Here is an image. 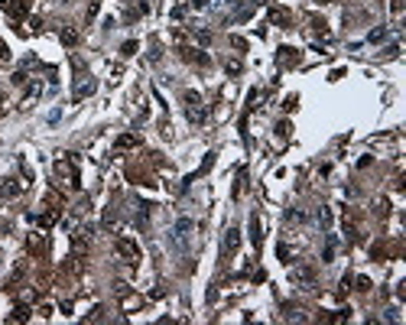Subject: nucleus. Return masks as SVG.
Instances as JSON below:
<instances>
[{
    "label": "nucleus",
    "mask_w": 406,
    "mask_h": 325,
    "mask_svg": "<svg viewBox=\"0 0 406 325\" xmlns=\"http://www.w3.org/2000/svg\"><path fill=\"white\" fill-rule=\"evenodd\" d=\"M293 280H296V283H306V289H312L315 276H312V270H309V267H302V270H293Z\"/></svg>",
    "instance_id": "13"
},
{
    "label": "nucleus",
    "mask_w": 406,
    "mask_h": 325,
    "mask_svg": "<svg viewBox=\"0 0 406 325\" xmlns=\"http://www.w3.org/2000/svg\"><path fill=\"white\" fill-rule=\"evenodd\" d=\"M10 319H13V322H26V319H30V306H17Z\"/></svg>",
    "instance_id": "16"
},
{
    "label": "nucleus",
    "mask_w": 406,
    "mask_h": 325,
    "mask_svg": "<svg viewBox=\"0 0 406 325\" xmlns=\"http://www.w3.org/2000/svg\"><path fill=\"white\" fill-rule=\"evenodd\" d=\"M319 225H322V228L332 225V211H328V208H319Z\"/></svg>",
    "instance_id": "19"
},
{
    "label": "nucleus",
    "mask_w": 406,
    "mask_h": 325,
    "mask_svg": "<svg viewBox=\"0 0 406 325\" xmlns=\"http://www.w3.org/2000/svg\"><path fill=\"white\" fill-rule=\"evenodd\" d=\"M59 36H62V43H65V46H75V43H78V30H72V26H65Z\"/></svg>",
    "instance_id": "15"
},
{
    "label": "nucleus",
    "mask_w": 406,
    "mask_h": 325,
    "mask_svg": "<svg viewBox=\"0 0 406 325\" xmlns=\"http://www.w3.org/2000/svg\"><path fill=\"white\" fill-rule=\"evenodd\" d=\"M277 62H280V65H286V68H290V65H296V62H299V52H296L293 46H283V49L277 52Z\"/></svg>",
    "instance_id": "8"
},
{
    "label": "nucleus",
    "mask_w": 406,
    "mask_h": 325,
    "mask_svg": "<svg viewBox=\"0 0 406 325\" xmlns=\"http://www.w3.org/2000/svg\"><path fill=\"white\" fill-rule=\"evenodd\" d=\"M277 257H280V260H283V264H290V257H293V251H290V247H286V244H280V247H277Z\"/></svg>",
    "instance_id": "18"
},
{
    "label": "nucleus",
    "mask_w": 406,
    "mask_h": 325,
    "mask_svg": "<svg viewBox=\"0 0 406 325\" xmlns=\"http://www.w3.org/2000/svg\"><path fill=\"white\" fill-rule=\"evenodd\" d=\"M270 20H273L277 26H283V30H286V26H290V20H293V13L286 10V7H273V10H270Z\"/></svg>",
    "instance_id": "9"
},
{
    "label": "nucleus",
    "mask_w": 406,
    "mask_h": 325,
    "mask_svg": "<svg viewBox=\"0 0 406 325\" xmlns=\"http://www.w3.org/2000/svg\"><path fill=\"white\" fill-rule=\"evenodd\" d=\"M133 147H140V137L137 134H120L114 143V150H133Z\"/></svg>",
    "instance_id": "10"
},
{
    "label": "nucleus",
    "mask_w": 406,
    "mask_h": 325,
    "mask_svg": "<svg viewBox=\"0 0 406 325\" xmlns=\"http://www.w3.org/2000/svg\"><path fill=\"white\" fill-rule=\"evenodd\" d=\"M192 231H195V221L192 218H179L176 228H173V244L179 247V251H185V247L192 244Z\"/></svg>",
    "instance_id": "1"
},
{
    "label": "nucleus",
    "mask_w": 406,
    "mask_h": 325,
    "mask_svg": "<svg viewBox=\"0 0 406 325\" xmlns=\"http://www.w3.org/2000/svg\"><path fill=\"white\" fill-rule=\"evenodd\" d=\"M30 251L33 254H46V251H49V241H46V234H30Z\"/></svg>",
    "instance_id": "11"
},
{
    "label": "nucleus",
    "mask_w": 406,
    "mask_h": 325,
    "mask_svg": "<svg viewBox=\"0 0 406 325\" xmlns=\"http://www.w3.org/2000/svg\"><path fill=\"white\" fill-rule=\"evenodd\" d=\"M192 33H195V39H198L202 46H208V43H211V33H208V30H198V26H195Z\"/></svg>",
    "instance_id": "17"
},
{
    "label": "nucleus",
    "mask_w": 406,
    "mask_h": 325,
    "mask_svg": "<svg viewBox=\"0 0 406 325\" xmlns=\"http://www.w3.org/2000/svg\"><path fill=\"white\" fill-rule=\"evenodd\" d=\"M192 7H195V10H205V7H208V0H192Z\"/></svg>",
    "instance_id": "25"
},
{
    "label": "nucleus",
    "mask_w": 406,
    "mask_h": 325,
    "mask_svg": "<svg viewBox=\"0 0 406 325\" xmlns=\"http://www.w3.org/2000/svg\"><path fill=\"white\" fill-rule=\"evenodd\" d=\"M114 251H117V257H120L123 264H130V267L140 264V247H137L130 238H117L114 241Z\"/></svg>",
    "instance_id": "2"
},
{
    "label": "nucleus",
    "mask_w": 406,
    "mask_h": 325,
    "mask_svg": "<svg viewBox=\"0 0 406 325\" xmlns=\"http://www.w3.org/2000/svg\"><path fill=\"white\" fill-rule=\"evenodd\" d=\"M380 39H387V30H383V26H380V30H374V33H370V43H380Z\"/></svg>",
    "instance_id": "20"
},
{
    "label": "nucleus",
    "mask_w": 406,
    "mask_h": 325,
    "mask_svg": "<svg viewBox=\"0 0 406 325\" xmlns=\"http://www.w3.org/2000/svg\"><path fill=\"white\" fill-rule=\"evenodd\" d=\"M185 114H189L192 124H205V104L198 91H185Z\"/></svg>",
    "instance_id": "4"
},
{
    "label": "nucleus",
    "mask_w": 406,
    "mask_h": 325,
    "mask_svg": "<svg viewBox=\"0 0 406 325\" xmlns=\"http://www.w3.org/2000/svg\"><path fill=\"white\" fill-rule=\"evenodd\" d=\"M237 247H240V231L237 228H228V231H224V241H221V260L224 264L237 254Z\"/></svg>",
    "instance_id": "5"
},
{
    "label": "nucleus",
    "mask_w": 406,
    "mask_h": 325,
    "mask_svg": "<svg viewBox=\"0 0 406 325\" xmlns=\"http://www.w3.org/2000/svg\"><path fill=\"white\" fill-rule=\"evenodd\" d=\"M224 4H228V7H234V4H240V0H224Z\"/></svg>",
    "instance_id": "27"
},
{
    "label": "nucleus",
    "mask_w": 406,
    "mask_h": 325,
    "mask_svg": "<svg viewBox=\"0 0 406 325\" xmlns=\"http://www.w3.org/2000/svg\"><path fill=\"white\" fill-rule=\"evenodd\" d=\"M357 289H361V293H367V289H370V280H367V276H361V280H357Z\"/></svg>",
    "instance_id": "23"
},
{
    "label": "nucleus",
    "mask_w": 406,
    "mask_h": 325,
    "mask_svg": "<svg viewBox=\"0 0 406 325\" xmlns=\"http://www.w3.org/2000/svg\"><path fill=\"white\" fill-rule=\"evenodd\" d=\"M7 59H10V52H7V46L0 43V62H7Z\"/></svg>",
    "instance_id": "26"
},
{
    "label": "nucleus",
    "mask_w": 406,
    "mask_h": 325,
    "mask_svg": "<svg viewBox=\"0 0 406 325\" xmlns=\"http://www.w3.org/2000/svg\"><path fill=\"white\" fill-rule=\"evenodd\" d=\"M137 52V43H133V39H130V43H123V55H133Z\"/></svg>",
    "instance_id": "24"
},
{
    "label": "nucleus",
    "mask_w": 406,
    "mask_h": 325,
    "mask_svg": "<svg viewBox=\"0 0 406 325\" xmlns=\"http://www.w3.org/2000/svg\"><path fill=\"white\" fill-rule=\"evenodd\" d=\"M250 241H253V247L263 244V231H260V218H257V215L250 218Z\"/></svg>",
    "instance_id": "14"
},
{
    "label": "nucleus",
    "mask_w": 406,
    "mask_h": 325,
    "mask_svg": "<svg viewBox=\"0 0 406 325\" xmlns=\"http://www.w3.org/2000/svg\"><path fill=\"white\" fill-rule=\"evenodd\" d=\"M20 192H23V182H20V179H7L4 189H0V195H4V198H13V195H20Z\"/></svg>",
    "instance_id": "12"
},
{
    "label": "nucleus",
    "mask_w": 406,
    "mask_h": 325,
    "mask_svg": "<svg viewBox=\"0 0 406 325\" xmlns=\"http://www.w3.org/2000/svg\"><path fill=\"white\" fill-rule=\"evenodd\" d=\"M286 221H290V225L293 221H306V215H302V211H286Z\"/></svg>",
    "instance_id": "21"
},
{
    "label": "nucleus",
    "mask_w": 406,
    "mask_h": 325,
    "mask_svg": "<svg viewBox=\"0 0 406 325\" xmlns=\"http://www.w3.org/2000/svg\"><path fill=\"white\" fill-rule=\"evenodd\" d=\"M56 172H59V179H65V185L68 189H78V169H75V156L68 153V156H62V160L56 163Z\"/></svg>",
    "instance_id": "3"
},
{
    "label": "nucleus",
    "mask_w": 406,
    "mask_h": 325,
    "mask_svg": "<svg viewBox=\"0 0 406 325\" xmlns=\"http://www.w3.org/2000/svg\"><path fill=\"white\" fill-rule=\"evenodd\" d=\"M98 10H101V0H94V4L88 7V20H94V13H98Z\"/></svg>",
    "instance_id": "22"
},
{
    "label": "nucleus",
    "mask_w": 406,
    "mask_h": 325,
    "mask_svg": "<svg viewBox=\"0 0 406 325\" xmlns=\"http://www.w3.org/2000/svg\"><path fill=\"white\" fill-rule=\"evenodd\" d=\"M315 4H332V0H315Z\"/></svg>",
    "instance_id": "28"
},
{
    "label": "nucleus",
    "mask_w": 406,
    "mask_h": 325,
    "mask_svg": "<svg viewBox=\"0 0 406 325\" xmlns=\"http://www.w3.org/2000/svg\"><path fill=\"white\" fill-rule=\"evenodd\" d=\"M91 91H94V78H91V75H81L78 85H75V94H72V98H75V101H81V98H88Z\"/></svg>",
    "instance_id": "7"
},
{
    "label": "nucleus",
    "mask_w": 406,
    "mask_h": 325,
    "mask_svg": "<svg viewBox=\"0 0 406 325\" xmlns=\"http://www.w3.org/2000/svg\"><path fill=\"white\" fill-rule=\"evenodd\" d=\"M4 10H7V17H13V20H23L26 13H30V0H7V4H4Z\"/></svg>",
    "instance_id": "6"
}]
</instances>
